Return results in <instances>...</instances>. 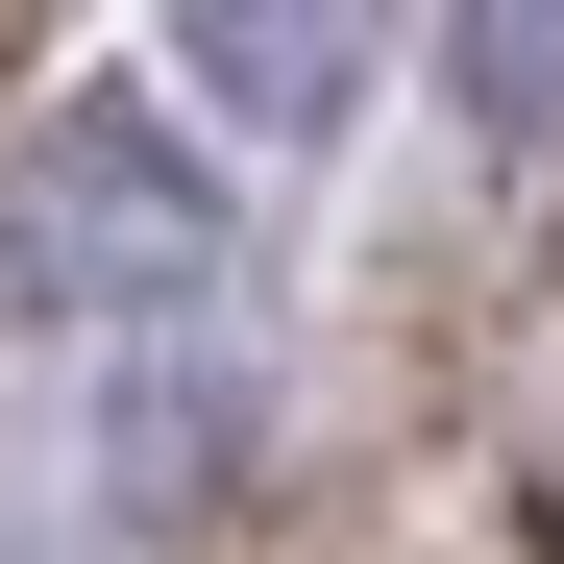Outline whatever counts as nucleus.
Masks as SVG:
<instances>
[{"instance_id":"1","label":"nucleus","mask_w":564,"mask_h":564,"mask_svg":"<svg viewBox=\"0 0 564 564\" xmlns=\"http://www.w3.org/2000/svg\"><path fill=\"white\" fill-rule=\"evenodd\" d=\"M197 246H221V197L172 172V123L74 99L25 148V270H50V295H197Z\"/></svg>"},{"instance_id":"2","label":"nucleus","mask_w":564,"mask_h":564,"mask_svg":"<svg viewBox=\"0 0 564 564\" xmlns=\"http://www.w3.org/2000/svg\"><path fill=\"white\" fill-rule=\"evenodd\" d=\"M368 25H393V0H172V74H197L246 148H319L368 99Z\"/></svg>"},{"instance_id":"3","label":"nucleus","mask_w":564,"mask_h":564,"mask_svg":"<svg viewBox=\"0 0 564 564\" xmlns=\"http://www.w3.org/2000/svg\"><path fill=\"white\" fill-rule=\"evenodd\" d=\"M442 74L491 148H564V0H442Z\"/></svg>"}]
</instances>
